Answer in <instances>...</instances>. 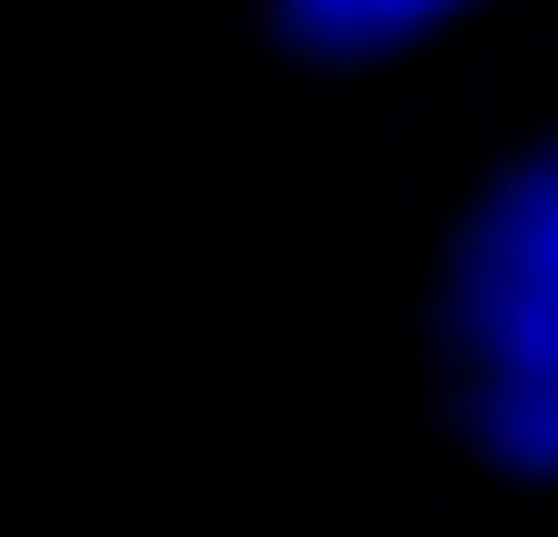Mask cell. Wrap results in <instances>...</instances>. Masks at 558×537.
<instances>
[{
    "label": "cell",
    "mask_w": 558,
    "mask_h": 537,
    "mask_svg": "<svg viewBox=\"0 0 558 537\" xmlns=\"http://www.w3.org/2000/svg\"><path fill=\"white\" fill-rule=\"evenodd\" d=\"M465 21H486V0H228V52L300 62L320 94H362L383 62H424Z\"/></svg>",
    "instance_id": "cell-1"
},
{
    "label": "cell",
    "mask_w": 558,
    "mask_h": 537,
    "mask_svg": "<svg viewBox=\"0 0 558 537\" xmlns=\"http://www.w3.org/2000/svg\"><path fill=\"white\" fill-rule=\"evenodd\" d=\"M476 382H465V352H456V331H435V341H414L403 352V414H414V435L424 444H445L456 455L465 435H476Z\"/></svg>",
    "instance_id": "cell-2"
},
{
    "label": "cell",
    "mask_w": 558,
    "mask_h": 537,
    "mask_svg": "<svg viewBox=\"0 0 558 537\" xmlns=\"http://www.w3.org/2000/svg\"><path fill=\"white\" fill-rule=\"evenodd\" d=\"M456 455H465V465H486V476H538V465H548V444L527 435V414H518V403H476V435H465Z\"/></svg>",
    "instance_id": "cell-3"
},
{
    "label": "cell",
    "mask_w": 558,
    "mask_h": 537,
    "mask_svg": "<svg viewBox=\"0 0 558 537\" xmlns=\"http://www.w3.org/2000/svg\"><path fill=\"white\" fill-rule=\"evenodd\" d=\"M435 497L456 507V517H476V507H497V476H486V465H465V455H445V476H435Z\"/></svg>",
    "instance_id": "cell-4"
}]
</instances>
